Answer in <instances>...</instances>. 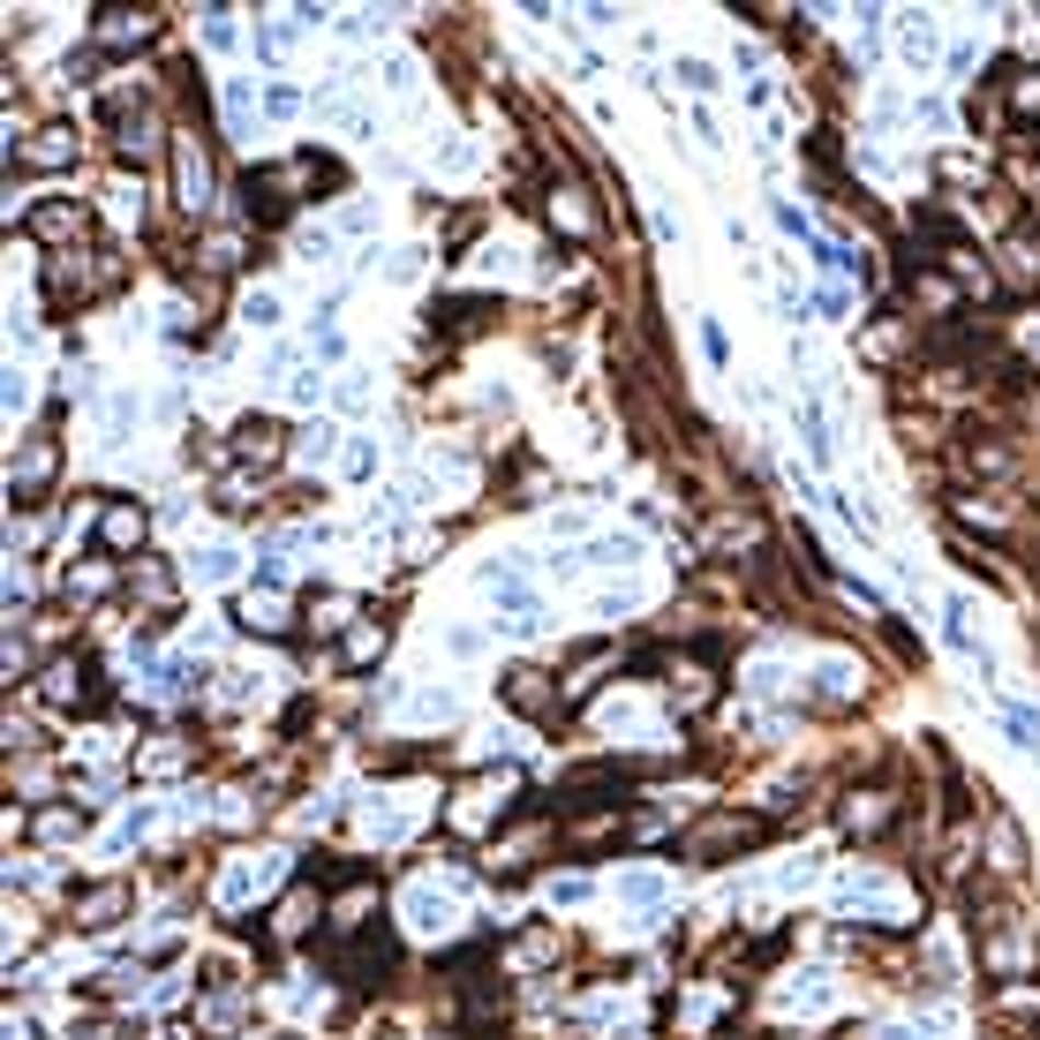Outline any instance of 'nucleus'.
I'll list each match as a JSON object with an SVG mask.
<instances>
[{"mask_svg":"<svg viewBox=\"0 0 1040 1040\" xmlns=\"http://www.w3.org/2000/svg\"><path fill=\"white\" fill-rule=\"evenodd\" d=\"M54 483H61V438L38 423V430H23L15 453H8V498H15V506H46Z\"/></svg>","mask_w":1040,"mask_h":1040,"instance_id":"f257e3e1","label":"nucleus"},{"mask_svg":"<svg viewBox=\"0 0 1040 1040\" xmlns=\"http://www.w3.org/2000/svg\"><path fill=\"white\" fill-rule=\"evenodd\" d=\"M762 837H770V822H762V814H731V807H716L709 822H694V830H686V859H694V867H716L724 852H747V845H762Z\"/></svg>","mask_w":1040,"mask_h":1040,"instance_id":"f03ea898","label":"nucleus"},{"mask_svg":"<svg viewBox=\"0 0 1040 1040\" xmlns=\"http://www.w3.org/2000/svg\"><path fill=\"white\" fill-rule=\"evenodd\" d=\"M166 159H174V196H182V211H211V143L196 129H174L166 136Z\"/></svg>","mask_w":1040,"mask_h":1040,"instance_id":"7ed1b4c3","label":"nucleus"},{"mask_svg":"<svg viewBox=\"0 0 1040 1040\" xmlns=\"http://www.w3.org/2000/svg\"><path fill=\"white\" fill-rule=\"evenodd\" d=\"M31 694H38V702H54V709H99V679H91V663H83V656H54V663L31 679Z\"/></svg>","mask_w":1040,"mask_h":1040,"instance_id":"20e7f679","label":"nucleus"},{"mask_svg":"<svg viewBox=\"0 0 1040 1040\" xmlns=\"http://www.w3.org/2000/svg\"><path fill=\"white\" fill-rule=\"evenodd\" d=\"M159 38V8H91V46L99 54H129Z\"/></svg>","mask_w":1040,"mask_h":1040,"instance_id":"39448f33","label":"nucleus"},{"mask_svg":"<svg viewBox=\"0 0 1040 1040\" xmlns=\"http://www.w3.org/2000/svg\"><path fill=\"white\" fill-rule=\"evenodd\" d=\"M227 453L242 460V467H279V460H294V438L271 423V415H242L234 423V446Z\"/></svg>","mask_w":1040,"mask_h":1040,"instance_id":"423d86ee","label":"nucleus"},{"mask_svg":"<svg viewBox=\"0 0 1040 1040\" xmlns=\"http://www.w3.org/2000/svg\"><path fill=\"white\" fill-rule=\"evenodd\" d=\"M23 227H31V242H46V250L61 257V250H76V234L91 227V211H83V204H68V196H46V204H31V219H23Z\"/></svg>","mask_w":1040,"mask_h":1040,"instance_id":"0eeeda50","label":"nucleus"},{"mask_svg":"<svg viewBox=\"0 0 1040 1040\" xmlns=\"http://www.w3.org/2000/svg\"><path fill=\"white\" fill-rule=\"evenodd\" d=\"M143 535H151V513H143L136 498H114V506L99 513V551H106V558H143Z\"/></svg>","mask_w":1040,"mask_h":1040,"instance_id":"6e6552de","label":"nucleus"},{"mask_svg":"<svg viewBox=\"0 0 1040 1040\" xmlns=\"http://www.w3.org/2000/svg\"><path fill=\"white\" fill-rule=\"evenodd\" d=\"M506 317L498 310V294H446L438 310H430V332H453V339H475V332H490Z\"/></svg>","mask_w":1040,"mask_h":1040,"instance_id":"1a4fd4ad","label":"nucleus"},{"mask_svg":"<svg viewBox=\"0 0 1040 1040\" xmlns=\"http://www.w3.org/2000/svg\"><path fill=\"white\" fill-rule=\"evenodd\" d=\"M129 905H136V890L122 882V875H114V882H91V890L76 898V927H83V935H106V927L129 920Z\"/></svg>","mask_w":1040,"mask_h":1040,"instance_id":"9d476101","label":"nucleus"},{"mask_svg":"<svg viewBox=\"0 0 1040 1040\" xmlns=\"http://www.w3.org/2000/svg\"><path fill=\"white\" fill-rule=\"evenodd\" d=\"M129 596L159 619V626H166V619H174V603H182V581H174V566H166V558H136V566H129Z\"/></svg>","mask_w":1040,"mask_h":1040,"instance_id":"9b49d317","label":"nucleus"},{"mask_svg":"<svg viewBox=\"0 0 1040 1040\" xmlns=\"http://www.w3.org/2000/svg\"><path fill=\"white\" fill-rule=\"evenodd\" d=\"M905 302H912V310H935V325L966 310V294L950 287V271H943V264H912V271H905Z\"/></svg>","mask_w":1040,"mask_h":1040,"instance_id":"f8f14e48","label":"nucleus"},{"mask_svg":"<svg viewBox=\"0 0 1040 1040\" xmlns=\"http://www.w3.org/2000/svg\"><path fill=\"white\" fill-rule=\"evenodd\" d=\"M498 702L520 709V716H558V709H566V702H558V686H543V671H535V663H513V671L498 679Z\"/></svg>","mask_w":1040,"mask_h":1040,"instance_id":"ddd939ff","label":"nucleus"},{"mask_svg":"<svg viewBox=\"0 0 1040 1040\" xmlns=\"http://www.w3.org/2000/svg\"><path fill=\"white\" fill-rule=\"evenodd\" d=\"M724 702V679H716L709 663H671V709L679 716H702Z\"/></svg>","mask_w":1040,"mask_h":1040,"instance_id":"4468645a","label":"nucleus"},{"mask_svg":"<svg viewBox=\"0 0 1040 1040\" xmlns=\"http://www.w3.org/2000/svg\"><path fill=\"white\" fill-rule=\"evenodd\" d=\"M905 347H912V317H890V310H882V317L859 325V362H875V370H890Z\"/></svg>","mask_w":1040,"mask_h":1040,"instance_id":"2eb2a0df","label":"nucleus"},{"mask_svg":"<svg viewBox=\"0 0 1040 1040\" xmlns=\"http://www.w3.org/2000/svg\"><path fill=\"white\" fill-rule=\"evenodd\" d=\"M837 814H845L852 837H875V830H890V822H898V799H890V791H845V807H837Z\"/></svg>","mask_w":1040,"mask_h":1040,"instance_id":"dca6fc26","label":"nucleus"},{"mask_svg":"<svg viewBox=\"0 0 1040 1040\" xmlns=\"http://www.w3.org/2000/svg\"><path fill=\"white\" fill-rule=\"evenodd\" d=\"M995 287H1010V294H1033V287H1040V250L1026 242V234H1010V242H1003V271H995Z\"/></svg>","mask_w":1040,"mask_h":1040,"instance_id":"f3484780","label":"nucleus"},{"mask_svg":"<svg viewBox=\"0 0 1040 1040\" xmlns=\"http://www.w3.org/2000/svg\"><path fill=\"white\" fill-rule=\"evenodd\" d=\"M987 867H995V875H1018V867H1026V830H1018L1010 814H987Z\"/></svg>","mask_w":1040,"mask_h":1040,"instance_id":"a211bd4d","label":"nucleus"},{"mask_svg":"<svg viewBox=\"0 0 1040 1040\" xmlns=\"http://www.w3.org/2000/svg\"><path fill=\"white\" fill-rule=\"evenodd\" d=\"M950 453H958V467H973V475H1010V467H1018V453H1010L1003 438H958Z\"/></svg>","mask_w":1040,"mask_h":1040,"instance_id":"6ab92c4d","label":"nucleus"},{"mask_svg":"<svg viewBox=\"0 0 1040 1040\" xmlns=\"http://www.w3.org/2000/svg\"><path fill=\"white\" fill-rule=\"evenodd\" d=\"M106 588H114V566H106V558H83V566H68V574H61L68 603H99Z\"/></svg>","mask_w":1040,"mask_h":1040,"instance_id":"aec40b11","label":"nucleus"},{"mask_svg":"<svg viewBox=\"0 0 1040 1040\" xmlns=\"http://www.w3.org/2000/svg\"><path fill=\"white\" fill-rule=\"evenodd\" d=\"M551 227H566V234H596V204H588V189H551Z\"/></svg>","mask_w":1040,"mask_h":1040,"instance_id":"412c9836","label":"nucleus"},{"mask_svg":"<svg viewBox=\"0 0 1040 1040\" xmlns=\"http://www.w3.org/2000/svg\"><path fill=\"white\" fill-rule=\"evenodd\" d=\"M31 837H38V845H76V837H83V807H38V814H31Z\"/></svg>","mask_w":1040,"mask_h":1040,"instance_id":"4be33fe9","label":"nucleus"},{"mask_svg":"<svg viewBox=\"0 0 1040 1040\" xmlns=\"http://www.w3.org/2000/svg\"><path fill=\"white\" fill-rule=\"evenodd\" d=\"M378 656H385V626H378V619L347 626V642H339V671H362V663H378Z\"/></svg>","mask_w":1040,"mask_h":1040,"instance_id":"5701e85b","label":"nucleus"},{"mask_svg":"<svg viewBox=\"0 0 1040 1040\" xmlns=\"http://www.w3.org/2000/svg\"><path fill=\"white\" fill-rule=\"evenodd\" d=\"M791 423H799V438H807V453L822 460V467L837 460V438H830V415H822V400H799V415H791Z\"/></svg>","mask_w":1040,"mask_h":1040,"instance_id":"b1692460","label":"nucleus"},{"mask_svg":"<svg viewBox=\"0 0 1040 1040\" xmlns=\"http://www.w3.org/2000/svg\"><path fill=\"white\" fill-rule=\"evenodd\" d=\"M234 619H242L250 634H264V642H279V634H287V603H279V596H242V611H234Z\"/></svg>","mask_w":1040,"mask_h":1040,"instance_id":"393cba45","label":"nucleus"},{"mask_svg":"<svg viewBox=\"0 0 1040 1040\" xmlns=\"http://www.w3.org/2000/svg\"><path fill=\"white\" fill-rule=\"evenodd\" d=\"M182 762H189V739L159 731V747H143V754H136V777H174Z\"/></svg>","mask_w":1040,"mask_h":1040,"instance_id":"a878e982","label":"nucleus"},{"mask_svg":"<svg viewBox=\"0 0 1040 1040\" xmlns=\"http://www.w3.org/2000/svg\"><path fill=\"white\" fill-rule=\"evenodd\" d=\"M898 46H905V61H935V23L920 8H898Z\"/></svg>","mask_w":1040,"mask_h":1040,"instance_id":"bb28decb","label":"nucleus"},{"mask_svg":"<svg viewBox=\"0 0 1040 1040\" xmlns=\"http://www.w3.org/2000/svg\"><path fill=\"white\" fill-rule=\"evenodd\" d=\"M642 558V535L634 528H619V535H596L588 543V566H634Z\"/></svg>","mask_w":1040,"mask_h":1040,"instance_id":"cd10ccee","label":"nucleus"},{"mask_svg":"<svg viewBox=\"0 0 1040 1040\" xmlns=\"http://www.w3.org/2000/svg\"><path fill=\"white\" fill-rule=\"evenodd\" d=\"M987 1010H995V1018H1026V1010H1040V980H1003Z\"/></svg>","mask_w":1040,"mask_h":1040,"instance_id":"c85d7f7f","label":"nucleus"},{"mask_svg":"<svg viewBox=\"0 0 1040 1040\" xmlns=\"http://www.w3.org/2000/svg\"><path fill=\"white\" fill-rule=\"evenodd\" d=\"M196 15H204V23H196V31H204V46H211V54H227V46H234V38H242V23H234V15H242V8H196Z\"/></svg>","mask_w":1040,"mask_h":1040,"instance_id":"c756f323","label":"nucleus"},{"mask_svg":"<svg viewBox=\"0 0 1040 1040\" xmlns=\"http://www.w3.org/2000/svg\"><path fill=\"white\" fill-rule=\"evenodd\" d=\"M257 483H250V467H234V475H219V513H257Z\"/></svg>","mask_w":1040,"mask_h":1040,"instance_id":"7c9ffc66","label":"nucleus"},{"mask_svg":"<svg viewBox=\"0 0 1040 1040\" xmlns=\"http://www.w3.org/2000/svg\"><path fill=\"white\" fill-rule=\"evenodd\" d=\"M234 317H242L250 332H271L279 325V294H271V287H250V294L234 302Z\"/></svg>","mask_w":1040,"mask_h":1040,"instance_id":"2f4dec72","label":"nucleus"},{"mask_svg":"<svg viewBox=\"0 0 1040 1040\" xmlns=\"http://www.w3.org/2000/svg\"><path fill=\"white\" fill-rule=\"evenodd\" d=\"M332 446H339V423H325V415L294 430V460H332Z\"/></svg>","mask_w":1040,"mask_h":1040,"instance_id":"473e14b6","label":"nucleus"},{"mask_svg":"<svg viewBox=\"0 0 1040 1040\" xmlns=\"http://www.w3.org/2000/svg\"><path fill=\"white\" fill-rule=\"evenodd\" d=\"M347 626H355V603H347V596H317V603H310V634H347Z\"/></svg>","mask_w":1040,"mask_h":1040,"instance_id":"72a5a7b5","label":"nucleus"},{"mask_svg":"<svg viewBox=\"0 0 1040 1040\" xmlns=\"http://www.w3.org/2000/svg\"><path fill=\"white\" fill-rule=\"evenodd\" d=\"M475 227H483V211H467V204H460V211H446V227H438V250H446V257H460V250L475 242Z\"/></svg>","mask_w":1040,"mask_h":1040,"instance_id":"f704fd0d","label":"nucleus"},{"mask_svg":"<svg viewBox=\"0 0 1040 1040\" xmlns=\"http://www.w3.org/2000/svg\"><path fill=\"white\" fill-rule=\"evenodd\" d=\"M867 686V671H852V663H822V702H852Z\"/></svg>","mask_w":1040,"mask_h":1040,"instance_id":"c9c22d12","label":"nucleus"},{"mask_svg":"<svg viewBox=\"0 0 1040 1040\" xmlns=\"http://www.w3.org/2000/svg\"><path fill=\"white\" fill-rule=\"evenodd\" d=\"M1003 731H1010V747L1040 754V709H1003Z\"/></svg>","mask_w":1040,"mask_h":1040,"instance_id":"e433bc0d","label":"nucleus"},{"mask_svg":"<svg viewBox=\"0 0 1040 1040\" xmlns=\"http://www.w3.org/2000/svg\"><path fill=\"white\" fill-rule=\"evenodd\" d=\"M407 920H415V927H446V920H453V905H446L438 890H415V898H407Z\"/></svg>","mask_w":1040,"mask_h":1040,"instance_id":"4c0bfd02","label":"nucleus"},{"mask_svg":"<svg viewBox=\"0 0 1040 1040\" xmlns=\"http://www.w3.org/2000/svg\"><path fill=\"white\" fill-rule=\"evenodd\" d=\"M250 114H257V83H250V76H227V122L242 129Z\"/></svg>","mask_w":1040,"mask_h":1040,"instance_id":"58836bf2","label":"nucleus"},{"mask_svg":"<svg viewBox=\"0 0 1040 1040\" xmlns=\"http://www.w3.org/2000/svg\"><path fill=\"white\" fill-rule=\"evenodd\" d=\"M415 716H423V724H453L460 702L446 694V686H423V694H415Z\"/></svg>","mask_w":1040,"mask_h":1040,"instance_id":"ea45409f","label":"nucleus"},{"mask_svg":"<svg viewBox=\"0 0 1040 1040\" xmlns=\"http://www.w3.org/2000/svg\"><path fill=\"white\" fill-rule=\"evenodd\" d=\"M302 927H310V890H294L287 905L271 912V935H302Z\"/></svg>","mask_w":1040,"mask_h":1040,"instance_id":"a19ab883","label":"nucleus"},{"mask_svg":"<svg viewBox=\"0 0 1040 1040\" xmlns=\"http://www.w3.org/2000/svg\"><path fill=\"white\" fill-rule=\"evenodd\" d=\"M339 467H347V475H378V446H370V438H347V446H339Z\"/></svg>","mask_w":1040,"mask_h":1040,"instance_id":"79ce46f5","label":"nucleus"},{"mask_svg":"<svg viewBox=\"0 0 1040 1040\" xmlns=\"http://www.w3.org/2000/svg\"><path fill=\"white\" fill-rule=\"evenodd\" d=\"M264 114H271V122H294V114H302V91H294V83H271V91H264Z\"/></svg>","mask_w":1040,"mask_h":1040,"instance_id":"37998d69","label":"nucleus"},{"mask_svg":"<svg viewBox=\"0 0 1040 1040\" xmlns=\"http://www.w3.org/2000/svg\"><path fill=\"white\" fill-rule=\"evenodd\" d=\"M619 898H626V905H663V882H656V875H626Z\"/></svg>","mask_w":1040,"mask_h":1040,"instance_id":"c03bdc74","label":"nucleus"},{"mask_svg":"<svg viewBox=\"0 0 1040 1040\" xmlns=\"http://www.w3.org/2000/svg\"><path fill=\"white\" fill-rule=\"evenodd\" d=\"M332 400H339V407H362V400H370V378H362V370H339V378H332Z\"/></svg>","mask_w":1040,"mask_h":1040,"instance_id":"a18cd8bd","label":"nucleus"},{"mask_svg":"<svg viewBox=\"0 0 1040 1040\" xmlns=\"http://www.w3.org/2000/svg\"><path fill=\"white\" fill-rule=\"evenodd\" d=\"M1003 99H1010L1018 114H1040V68H1033V76H1010V91H1003Z\"/></svg>","mask_w":1040,"mask_h":1040,"instance_id":"49530a36","label":"nucleus"},{"mask_svg":"<svg viewBox=\"0 0 1040 1040\" xmlns=\"http://www.w3.org/2000/svg\"><path fill=\"white\" fill-rule=\"evenodd\" d=\"M339 31H347V38H385V15H378V8H347Z\"/></svg>","mask_w":1040,"mask_h":1040,"instance_id":"de8ad7c7","label":"nucleus"},{"mask_svg":"<svg viewBox=\"0 0 1040 1040\" xmlns=\"http://www.w3.org/2000/svg\"><path fill=\"white\" fill-rule=\"evenodd\" d=\"M129 423H136V392H114V400H106V430L129 438Z\"/></svg>","mask_w":1040,"mask_h":1040,"instance_id":"09e8293b","label":"nucleus"},{"mask_svg":"<svg viewBox=\"0 0 1040 1040\" xmlns=\"http://www.w3.org/2000/svg\"><path fill=\"white\" fill-rule=\"evenodd\" d=\"M287 400H294V407H317V400H325V370H302V378L287 385Z\"/></svg>","mask_w":1040,"mask_h":1040,"instance_id":"8fccbe9b","label":"nucleus"},{"mask_svg":"<svg viewBox=\"0 0 1040 1040\" xmlns=\"http://www.w3.org/2000/svg\"><path fill=\"white\" fill-rule=\"evenodd\" d=\"M196 581H234V551H204V558H196Z\"/></svg>","mask_w":1040,"mask_h":1040,"instance_id":"3c124183","label":"nucleus"},{"mask_svg":"<svg viewBox=\"0 0 1040 1040\" xmlns=\"http://www.w3.org/2000/svg\"><path fill=\"white\" fill-rule=\"evenodd\" d=\"M671 76H679L686 91H716V68H709V61H694V54H686V61L671 68Z\"/></svg>","mask_w":1040,"mask_h":1040,"instance_id":"603ef678","label":"nucleus"},{"mask_svg":"<svg viewBox=\"0 0 1040 1040\" xmlns=\"http://www.w3.org/2000/svg\"><path fill=\"white\" fill-rule=\"evenodd\" d=\"M702 355H709L716 370L731 362V339H724V325H716V317H702Z\"/></svg>","mask_w":1040,"mask_h":1040,"instance_id":"864d4df0","label":"nucleus"},{"mask_svg":"<svg viewBox=\"0 0 1040 1040\" xmlns=\"http://www.w3.org/2000/svg\"><path fill=\"white\" fill-rule=\"evenodd\" d=\"M634 603H642V596H634V588H611V596H603V603H596V619H611V626H619V619H626V611H634Z\"/></svg>","mask_w":1040,"mask_h":1040,"instance_id":"5fc2aeb1","label":"nucleus"},{"mask_svg":"<svg viewBox=\"0 0 1040 1040\" xmlns=\"http://www.w3.org/2000/svg\"><path fill=\"white\" fill-rule=\"evenodd\" d=\"M182 453H189V460H204V467H219V460H234V453H219V446H211V430H189V446H182Z\"/></svg>","mask_w":1040,"mask_h":1040,"instance_id":"6e6d98bb","label":"nucleus"},{"mask_svg":"<svg viewBox=\"0 0 1040 1040\" xmlns=\"http://www.w3.org/2000/svg\"><path fill=\"white\" fill-rule=\"evenodd\" d=\"M588 898V875H558V882H551V905H581Z\"/></svg>","mask_w":1040,"mask_h":1040,"instance_id":"4d7b16f0","label":"nucleus"},{"mask_svg":"<svg viewBox=\"0 0 1040 1040\" xmlns=\"http://www.w3.org/2000/svg\"><path fill=\"white\" fill-rule=\"evenodd\" d=\"M777 227H784V234H799V242H814V227H807V211H799V204H784V196H777Z\"/></svg>","mask_w":1040,"mask_h":1040,"instance_id":"13d9d810","label":"nucleus"},{"mask_svg":"<svg viewBox=\"0 0 1040 1040\" xmlns=\"http://www.w3.org/2000/svg\"><path fill=\"white\" fill-rule=\"evenodd\" d=\"M814 310H822V317H845L852 294H845V287H822V294H814Z\"/></svg>","mask_w":1040,"mask_h":1040,"instance_id":"bf43d9fd","label":"nucleus"},{"mask_svg":"<svg viewBox=\"0 0 1040 1040\" xmlns=\"http://www.w3.org/2000/svg\"><path fill=\"white\" fill-rule=\"evenodd\" d=\"M339 355H347V339H339L332 325H317V362H339Z\"/></svg>","mask_w":1040,"mask_h":1040,"instance_id":"052dcab7","label":"nucleus"},{"mask_svg":"<svg viewBox=\"0 0 1040 1040\" xmlns=\"http://www.w3.org/2000/svg\"><path fill=\"white\" fill-rule=\"evenodd\" d=\"M446 649H453V656H475V649H483V634H475V626H453V634H446Z\"/></svg>","mask_w":1040,"mask_h":1040,"instance_id":"680f3d73","label":"nucleus"},{"mask_svg":"<svg viewBox=\"0 0 1040 1040\" xmlns=\"http://www.w3.org/2000/svg\"><path fill=\"white\" fill-rule=\"evenodd\" d=\"M467 159H475L467 143H446V151H438V166H446V174H467Z\"/></svg>","mask_w":1040,"mask_h":1040,"instance_id":"e2e57ef3","label":"nucleus"},{"mask_svg":"<svg viewBox=\"0 0 1040 1040\" xmlns=\"http://www.w3.org/2000/svg\"><path fill=\"white\" fill-rule=\"evenodd\" d=\"M8 1040H38V1018H31V1010H8Z\"/></svg>","mask_w":1040,"mask_h":1040,"instance_id":"0e129e2a","label":"nucleus"},{"mask_svg":"<svg viewBox=\"0 0 1040 1040\" xmlns=\"http://www.w3.org/2000/svg\"><path fill=\"white\" fill-rule=\"evenodd\" d=\"M271 1040H294V1033H271Z\"/></svg>","mask_w":1040,"mask_h":1040,"instance_id":"69168bd1","label":"nucleus"}]
</instances>
